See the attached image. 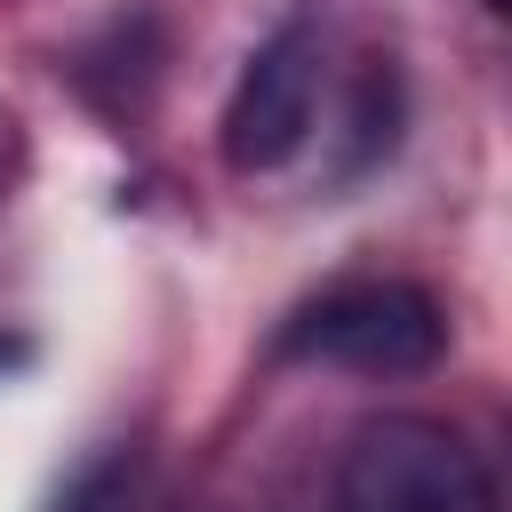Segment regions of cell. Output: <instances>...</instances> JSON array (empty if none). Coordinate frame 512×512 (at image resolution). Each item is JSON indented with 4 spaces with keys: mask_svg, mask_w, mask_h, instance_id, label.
<instances>
[{
    "mask_svg": "<svg viewBox=\"0 0 512 512\" xmlns=\"http://www.w3.org/2000/svg\"><path fill=\"white\" fill-rule=\"evenodd\" d=\"M336 512H496V480L440 416H376L336 464Z\"/></svg>",
    "mask_w": 512,
    "mask_h": 512,
    "instance_id": "1",
    "label": "cell"
},
{
    "mask_svg": "<svg viewBox=\"0 0 512 512\" xmlns=\"http://www.w3.org/2000/svg\"><path fill=\"white\" fill-rule=\"evenodd\" d=\"M448 344L440 304L416 280H336L280 328V360H328L360 376H416Z\"/></svg>",
    "mask_w": 512,
    "mask_h": 512,
    "instance_id": "2",
    "label": "cell"
},
{
    "mask_svg": "<svg viewBox=\"0 0 512 512\" xmlns=\"http://www.w3.org/2000/svg\"><path fill=\"white\" fill-rule=\"evenodd\" d=\"M312 112H320V32L280 24L248 56V72L224 104V160L240 176H264V168L296 160L304 136H312Z\"/></svg>",
    "mask_w": 512,
    "mask_h": 512,
    "instance_id": "3",
    "label": "cell"
}]
</instances>
